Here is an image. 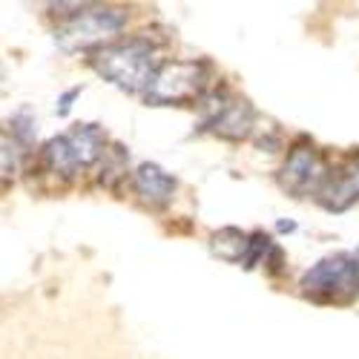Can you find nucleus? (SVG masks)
I'll use <instances>...</instances> for the list:
<instances>
[{"mask_svg": "<svg viewBox=\"0 0 359 359\" xmlns=\"http://www.w3.org/2000/svg\"><path fill=\"white\" fill-rule=\"evenodd\" d=\"M156 55V43L147 35H133L127 41L101 46L89 64L104 81L115 83L124 93H147L156 72L161 69Z\"/></svg>", "mask_w": 359, "mask_h": 359, "instance_id": "nucleus-1", "label": "nucleus"}, {"mask_svg": "<svg viewBox=\"0 0 359 359\" xmlns=\"http://www.w3.org/2000/svg\"><path fill=\"white\" fill-rule=\"evenodd\" d=\"M210 93V64L207 61H167L144 93L149 107H184L204 101Z\"/></svg>", "mask_w": 359, "mask_h": 359, "instance_id": "nucleus-2", "label": "nucleus"}, {"mask_svg": "<svg viewBox=\"0 0 359 359\" xmlns=\"http://www.w3.org/2000/svg\"><path fill=\"white\" fill-rule=\"evenodd\" d=\"M299 287L316 302L351 305L359 296V262L348 253L325 256L299 279Z\"/></svg>", "mask_w": 359, "mask_h": 359, "instance_id": "nucleus-3", "label": "nucleus"}, {"mask_svg": "<svg viewBox=\"0 0 359 359\" xmlns=\"http://www.w3.org/2000/svg\"><path fill=\"white\" fill-rule=\"evenodd\" d=\"M124 26H127V9H118V6H86L72 20H67L61 29H57L55 41H57V46H61L64 52L89 49V46H98L107 38L118 35Z\"/></svg>", "mask_w": 359, "mask_h": 359, "instance_id": "nucleus-4", "label": "nucleus"}, {"mask_svg": "<svg viewBox=\"0 0 359 359\" xmlns=\"http://www.w3.org/2000/svg\"><path fill=\"white\" fill-rule=\"evenodd\" d=\"M327 178V170H325V161L319 156V149L308 141H299L290 147V153L282 164V172H279V184L285 190H290L293 196H302V193H316Z\"/></svg>", "mask_w": 359, "mask_h": 359, "instance_id": "nucleus-5", "label": "nucleus"}, {"mask_svg": "<svg viewBox=\"0 0 359 359\" xmlns=\"http://www.w3.org/2000/svg\"><path fill=\"white\" fill-rule=\"evenodd\" d=\"M316 198L325 210H331V213L348 210L359 198V161H351L337 172H327L325 184L316 190Z\"/></svg>", "mask_w": 359, "mask_h": 359, "instance_id": "nucleus-6", "label": "nucleus"}, {"mask_svg": "<svg viewBox=\"0 0 359 359\" xmlns=\"http://www.w3.org/2000/svg\"><path fill=\"white\" fill-rule=\"evenodd\" d=\"M133 187L138 193V198L149 207H167L178 190V182L158 164L153 161H144L135 167L133 172Z\"/></svg>", "mask_w": 359, "mask_h": 359, "instance_id": "nucleus-7", "label": "nucleus"}, {"mask_svg": "<svg viewBox=\"0 0 359 359\" xmlns=\"http://www.w3.org/2000/svg\"><path fill=\"white\" fill-rule=\"evenodd\" d=\"M253 124H256V109L250 107V101L230 98L224 112L213 121V133L224 141H245V138H250Z\"/></svg>", "mask_w": 359, "mask_h": 359, "instance_id": "nucleus-8", "label": "nucleus"}, {"mask_svg": "<svg viewBox=\"0 0 359 359\" xmlns=\"http://www.w3.org/2000/svg\"><path fill=\"white\" fill-rule=\"evenodd\" d=\"M43 156V164L49 167V172L55 175H64V178H72L78 170H81V161H78V153L69 141V135H55L43 144L41 149Z\"/></svg>", "mask_w": 359, "mask_h": 359, "instance_id": "nucleus-9", "label": "nucleus"}, {"mask_svg": "<svg viewBox=\"0 0 359 359\" xmlns=\"http://www.w3.org/2000/svg\"><path fill=\"white\" fill-rule=\"evenodd\" d=\"M69 141L75 147V153H78V161L81 167H89V164H95L104 158L107 153V135L98 124H78L72 133H69Z\"/></svg>", "mask_w": 359, "mask_h": 359, "instance_id": "nucleus-10", "label": "nucleus"}, {"mask_svg": "<svg viewBox=\"0 0 359 359\" xmlns=\"http://www.w3.org/2000/svg\"><path fill=\"white\" fill-rule=\"evenodd\" d=\"M248 242H250V236L242 233L238 227H222L210 236V248L219 259L230 262V264H242L245 253H248Z\"/></svg>", "mask_w": 359, "mask_h": 359, "instance_id": "nucleus-11", "label": "nucleus"}, {"mask_svg": "<svg viewBox=\"0 0 359 359\" xmlns=\"http://www.w3.org/2000/svg\"><path fill=\"white\" fill-rule=\"evenodd\" d=\"M104 172H101V184L107 187H115L118 178L127 175V161H130V153L121 147V144H112L107 153H104Z\"/></svg>", "mask_w": 359, "mask_h": 359, "instance_id": "nucleus-12", "label": "nucleus"}, {"mask_svg": "<svg viewBox=\"0 0 359 359\" xmlns=\"http://www.w3.org/2000/svg\"><path fill=\"white\" fill-rule=\"evenodd\" d=\"M271 236L267 233H262V230H256V233H250V242H248V253H245V259H242V267L245 271H253V267L262 262V259H267V253H271Z\"/></svg>", "mask_w": 359, "mask_h": 359, "instance_id": "nucleus-13", "label": "nucleus"}, {"mask_svg": "<svg viewBox=\"0 0 359 359\" xmlns=\"http://www.w3.org/2000/svg\"><path fill=\"white\" fill-rule=\"evenodd\" d=\"M9 127H12V135H15L20 144H29V141L35 138V118H32V112H29L26 107L18 109V112L9 118Z\"/></svg>", "mask_w": 359, "mask_h": 359, "instance_id": "nucleus-14", "label": "nucleus"}, {"mask_svg": "<svg viewBox=\"0 0 359 359\" xmlns=\"http://www.w3.org/2000/svg\"><path fill=\"white\" fill-rule=\"evenodd\" d=\"M18 170V149L15 144H9V133H4V175L9 178Z\"/></svg>", "mask_w": 359, "mask_h": 359, "instance_id": "nucleus-15", "label": "nucleus"}, {"mask_svg": "<svg viewBox=\"0 0 359 359\" xmlns=\"http://www.w3.org/2000/svg\"><path fill=\"white\" fill-rule=\"evenodd\" d=\"M83 93V86H72V89H67V93L57 98V104H55V112L57 115H69V109H72V101L78 98Z\"/></svg>", "mask_w": 359, "mask_h": 359, "instance_id": "nucleus-16", "label": "nucleus"}, {"mask_svg": "<svg viewBox=\"0 0 359 359\" xmlns=\"http://www.w3.org/2000/svg\"><path fill=\"white\" fill-rule=\"evenodd\" d=\"M264 264H267V271L271 273H279L282 271V248H271V253H267V259H264Z\"/></svg>", "mask_w": 359, "mask_h": 359, "instance_id": "nucleus-17", "label": "nucleus"}, {"mask_svg": "<svg viewBox=\"0 0 359 359\" xmlns=\"http://www.w3.org/2000/svg\"><path fill=\"white\" fill-rule=\"evenodd\" d=\"M276 227H279L282 233H293V230H296V224H293V222H279Z\"/></svg>", "mask_w": 359, "mask_h": 359, "instance_id": "nucleus-18", "label": "nucleus"}, {"mask_svg": "<svg viewBox=\"0 0 359 359\" xmlns=\"http://www.w3.org/2000/svg\"><path fill=\"white\" fill-rule=\"evenodd\" d=\"M353 259H356V262H359V245H356V250H353Z\"/></svg>", "mask_w": 359, "mask_h": 359, "instance_id": "nucleus-19", "label": "nucleus"}]
</instances>
